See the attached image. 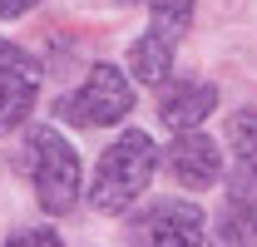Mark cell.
<instances>
[{
  "instance_id": "cell-2",
  "label": "cell",
  "mask_w": 257,
  "mask_h": 247,
  "mask_svg": "<svg viewBox=\"0 0 257 247\" xmlns=\"http://www.w3.org/2000/svg\"><path fill=\"white\" fill-rule=\"evenodd\" d=\"M20 168L30 173L35 198H40V208L50 217L74 213V203L84 193V183H79V154L69 149V139H64L60 129H30Z\"/></svg>"
},
{
  "instance_id": "cell-11",
  "label": "cell",
  "mask_w": 257,
  "mask_h": 247,
  "mask_svg": "<svg viewBox=\"0 0 257 247\" xmlns=\"http://www.w3.org/2000/svg\"><path fill=\"white\" fill-rule=\"evenodd\" d=\"M227 139H232V149L242 154V163H252L257 158V114H232Z\"/></svg>"
},
{
  "instance_id": "cell-14",
  "label": "cell",
  "mask_w": 257,
  "mask_h": 247,
  "mask_svg": "<svg viewBox=\"0 0 257 247\" xmlns=\"http://www.w3.org/2000/svg\"><path fill=\"white\" fill-rule=\"evenodd\" d=\"M252 188H257V158H252Z\"/></svg>"
},
{
  "instance_id": "cell-1",
  "label": "cell",
  "mask_w": 257,
  "mask_h": 247,
  "mask_svg": "<svg viewBox=\"0 0 257 247\" xmlns=\"http://www.w3.org/2000/svg\"><path fill=\"white\" fill-rule=\"evenodd\" d=\"M154 168H159V149H154V139L144 134V129H128L119 134L104 158H99L94 168V183H89V208L94 213H128V203L149 188L154 178Z\"/></svg>"
},
{
  "instance_id": "cell-4",
  "label": "cell",
  "mask_w": 257,
  "mask_h": 247,
  "mask_svg": "<svg viewBox=\"0 0 257 247\" xmlns=\"http://www.w3.org/2000/svg\"><path fill=\"white\" fill-rule=\"evenodd\" d=\"M208 237V217L198 213L193 203H154L149 213H139L128 222V242L134 247H203Z\"/></svg>"
},
{
  "instance_id": "cell-12",
  "label": "cell",
  "mask_w": 257,
  "mask_h": 247,
  "mask_svg": "<svg viewBox=\"0 0 257 247\" xmlns=\"http://www.w3.org/2000/svg\"><path fill=\"white\" fill-rule=\"evenodd\" d=\"M5 247H64L60 232H50V227H25V232H15Z\"/></svg>"
},
{
  "instance_id": "cell-3",
  "label": "cell",
  "mask_w": 257,
  "mask_h": 247,
  "mask_svg": "<svg viewBox=\"0 0 257 247\" xmlns=\"http://www.w3.org/2000/svg\"><path fill=\"white\" fill-rule=\"evenodd\" d=\"M124 114H134V84L124 79L119 64H89L84 84L64 99V119L74 129H109L119 124Z\"/></svg>"
},
{
  "instance_id": "cell-9",
  "label": "cell",
  "mask_w": 257,
  "mask_h": 247,
  "mask_svg": "<svg viewBox=\"0 0 257 247\" xmlns=\"http://www.w3.org/2000/svg\"><path fill=\"white\" fill-rule=\"evenodd\" d=\"M218 232H223L227 247H252L257 242V203H247V193L227 198L223 217H218Z\"/></svg>"
},
{
  "instance_id": "cell-7",
  "label": "cell",
  "mask_w": 257,
  "mask_h": 247,
  "mask_svg": "<svg viewBox=\"0 0 257 247\" xmlns=\"http://www.w3.org/2000/svg\"><path fill=\"white\" fill-rule=\"evenodd\" d=\"M168 173L183 188H208V183H218V173H223V154H218V144L203 129H183L168 144Z\"/></svg>"
},
{
  "instance_id": "cell-5",
  "label": "cell",
  "mask_w": 257,
  "mask_h": 247,
  "mask_svg": "<svg viewBox=\"0 0 257 247\" xmlns=\"http://www.w3.org/2000/svg\"><path fill=\"white\" fill-rule=\"evenodd\" d=\"M40 74L45 69L30 50L0 40V134H10L30 119L35 99H40Z\"/></svg>"
},
{
  "instance_id": "cell-8",
  "label": "cell",
  "mask_w": 257,
  "mask_h": 247,
  "mask_svg": "<svg viewBox=\"0 0 257 247\" xmlns=\"http://www.w3.org/2000/svg\"><path fill=\"white\" fill-rule=\"evenodd\" d=\"M173 55H178V40L159 30H144L134 45H128V74L139 84H163L173 74Z\"/></svg>"
},
{
  "instance_id": "cell-6",
  "label": "cell",
  "mask_w": 257,
  "mask_h": 247,
  "mask_svg": "<svg viewBox=\"0 0 257 247\" xmlns=\"http://www.w3.org/2000/svg\"><path fill=\"white\" fill-rule=\"evenodd\" d=\"M213 109H218V84L208 79H168V89L159 94V124L173 134L208 124Z\"/></svg>"
},
{
  "instance_id": "cell-13",
  "label": "cell",
  "mask_w": 257,
  "mask_h": 247,
  "mask_svg": "<svg viewBox=\"0 0 257 247\" xmlns=\"http://www.w3.org/2000/svg\"><path fill=\"white\" fill-rule=\"evenodd\" d=\"M40 0H0V20H20V15H30Z\"/></svg>"
},
{
  "instance_id": "cell-10",
  "label": "cell",
  "mask_w": 257,
  "mask_h": 247,
  "mask_svg": "<svg viewBox=\"0 0 257 247\" xmlns=\"http://www.w3.org/2000/svg\"><path fill=\"white\" fill-rule=\"evenodd\" d=\"M193 5H198V0H149V10H154L149 30L183 40V35H188V25H193Z\"/></svg>"
}]
</instances>
